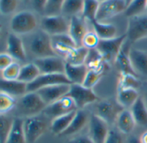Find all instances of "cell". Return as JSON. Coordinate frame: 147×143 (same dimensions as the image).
I'll use <instances>...</instances> for the list:
<instances>
[{"instance_id":"cell-1","label":"cell","mask_w":147,"mask_h":143,"mask_svg":"<svg viewBox=\"0 0 147 143\" xmlns=\"http://www.w3.org/2000/svg\"><path fill=\"white\" fill-rule=\"evenodd\" d=\"M28 49L36 59L57 56L52 47L51 37L41 29L30 34Z\"/></svg>"},{"instance_id":"cell-2","label":"cell","mask_w":147,"mask_h":143,"mask_svg":"<svg viewBox=\"0 0 147 143\" xmlns=\"http://www.w3.org/2000/svg\"><path fill=\"white\" fill-rule=\"evenodd\" d=\"M47 105L37 92H28L19 98L17 103V112L22 117H30L40 115L44 111Z\"/></svg>"},{"instance_id":"cell-3","label":"cell","mask_w":147,"mask_h":143,"mask_svg":"<svg viewBox=\"0 0 147 143\" xmlns=\"http://www.w3.org/2000/svg\"><path fill=\"white\" fill-rule=\"evenodd\" d=\"M38 25L36 15L30 11H22L11 20V30L17 35H28L34 32Z\"/></svg>"},{"instance_id":"cell-4","label":"cell","mask_w":147,"mask_h":143,"mask_svg":"<svg viewBox=\"0 0 147 143\" xmlns=\"http://www.w3.org/2000/svg\"><path fill=\"white\" fill-rule=\"evenodd\" d=\"M48 129V121L41 115L24 119V131L27 143H35Z\"/></svg>"},{"instance_id":"cell-5","label":"cell","mask_w":147,"mask_h":143,"mask_svg":"<svg viewBox=\"0 0 147 143\" xmlns=\"http://www.w3.org/2000/svg\"><path fill=\"white\" fill-rule=\"evenodd\" d=\"M40 29L50 37L67 34L69 30V18L63 15L43 16L40 22Z\"/></svg>"},{"instance_id":"cell-6","label":"cell","mask_w":147,"mask_h":143,"mask_svg":"<svg viewBox=\"0 0 147 143\" xmlns=\"http://www.w3.org/2000/svg\"><path fill=\"white\" fill-rule=\"evenodd\" d=\"M144 38H147V14L129 18L126 41L131 44Z\"/></svg>"},{"instance_id":"cell-7","label":"cell","mask_w":147,"mask_h":143,"mask_svg":"<svg viewBox=\"0 0 147 143\" xmlns=\"http://www.w3.org/2000/svg\"><path fill=\"white\" fill-rule=\"evenodd\" d=\"M126 41V34L116 37L112 39H100L96 47L97 50L101 54L106 62L115 61L119 52Z\"/></svg>"},{"instance_id":"cell-8","label":"cell","mask_w":147,"mask_h":143,"mask_svg":"<svg viewBox=\"0 0 147 143\" xmlns=\"http://www.w3.org/2000/svg\"><path fill=\"white\" fill-rule=\"evenodd\" d=\"M67 96L73 99L79 109H82L84 107L94 103L98 100L94 90L83 86L82 84H71Z\"/></svg>"},{"instance_id":"cell-9","label":"cell","mask_w":147,"mask_h":143,"mask_svg":"<svg viewBox=\"0 0 147 143\" xmlns=\"http://www.w3.org/2000/svg\"><path fill=\"white\" fill-rule=\"evenodd\" d=\"M126 3L125 0H106L100 3L96 21L106 23L107 20L125 12Z\"/></svg>"},{"instance_id":"cell-10","label":"cell","mask_w":147,"mask_h":143,"mask_svg":"<svg viewBox=\"0 0 147 143\" xmlns=\"http://www.w3.org/2000/svg\"><path fill=\"white\" fill-rule=\"evenodd\" d=\"M34 63L41 74H65L66 62L58 56L36 58Z\"/></svg>"},{"instance_id":"cell-11","label":"cell","mask_w":147,"mask_h":143,"mask_svg":"<svg viewBox=\"0 0 147 143\" xmlns=\"http://www.w3.org/2000/svg\"><path fill=\"white\" fill-rule=\"evenodd\" d=\"M88 136L94 143H105L110 132L108 123L94 114L89 119Z\"/></svg>"},{"instance_id":"cell-12","label":"cell","mask_w":147,"mask_h":143,"mask_svg":"<svg viewBox=\"0 0 147 143\" xmlns=\"http://www.w3.org/2000/svg\"><path fill=\"white\" fill-rule=\"evenodd\" d=\"M77 107L71 97L65 96L64 97L59 99L58 101L53 102L50 105H48L44 109L43 113L45 115L55 119L58 116L71 113L73 111H76Z\"/></svg>"},{"instance_id":"cell-13","label":"cell","mask_w":147,"mask_h":143,"mask_svg":"<svg viewBox=\"0 0 147 143\" xmlns=\"http://www.w3.org/2000/svg\"><path fill=\"white\" fill-rule=\"evenodd\" d=\"M57 84H71L65 74H41L35 81L28 84V92L37 90Z\"/></svg>"},{"instance_id":"cell-14","label":"cell","mask_w":147,"mask_h":143,"mask_svg":"<svg viewBox=\"0 0 147 143\" xmlns=\"http://www.w3.org/2000/svg\"><path fill=\"white\" fill-rule=\"evenodd\" d=\"M71 84H57L42 88L37 90V94L41 96L45 104L50 105L59 99L67 95Z\"/></svg>"},{"instance_id":"cell-15","label":"cell","mask_w":147,"mask_h":143,"mask_svg":"<svg viewBox=\"0 0 147 143\" xmlns=\"http://www.w3.org/2000/svg\"><path fill=\"white\" fill-rule=\"evenodd\" d=\"M88 31L86 20L82 16H75L69 18L68 34L75 42L76 47L82 46V40Z\"/></svg>"},{"instance_id":"cell-16","label":"cell","mask_w":147,"mask_h":143,"mask_svg":"<svg viewBox=\"0 0 147 143\" xmlns=\"http://www.w3.org/2000/svg\"><path fill=\"white\" fill-rule=\"evenodd\" d=\"M122 109L124 108L119 103L116 104L113 102L107 100L98 103V105L96 106L95 115L100 116L109 125L116 121V119Z\"/></svg>"},{"instance_id":"cell-17","label":"cell","mask_w":147,"mask_h":143,"mask_svg":"<svg viewBox=\"0 0 147 143\" xmlns=\"http://www.w3.org/2000/svg\"><path fill=\"white\" fill-rule=\"evenodd\" d=\"M129 55L135 74L147 78V52L131 48Z\"/></svg>"},{"instance_id":"cell-18","label":"cell","mask_w":147,"mask_h":143,"mask_svg":"<svg viewBox=\"0 0 147 143\" xmlns=\"http://www.w3.org/2000/svg\"><path fill=\"white\" fill-rule=\"evenodd\" d=\"M7 53L14 59L24 61L26 59V49L23 40L15 33H10L7 37Z\"/></svg>"},{"instance_id":"cell-19","label":"cell","mask_w":147,"mask_h":143,"mask_svg":"<svg viewBox=\"0 0 147 143\" xmlns=\"http://www.w3.org/2000/svg\"><path fill=\"white\" fill-rule=\"evenodd\" d=\"M51 43L55 54L57 56H63L64 57L71 49L76 47L75 42L68 33L51 37Z\"/></svg>"},{"instance_id":"cell-20","label":"cell","mask_w":147,"mask_h":143,"mask_svg":"<svg viewBox=\"0 0 147 143\" xmlns=\"http://www.w3.org/2000/svg\"><path fill=\"white\" fill-rule=\"evenodd\" d=\"M88 70L85 64L73 65L66 62L65 75L71 84H83Z\"/></svg>"},{"instance_id":"cell-21","label":"cell","mask_w":147,"mask_h":143,"mask_svg":"<svg viewBox=\"0 0 147 143\" xmlns=\"http://www.w3.org/2000/svg\"><path fill=\"white\" fill-rule=\"evenodd\" d=\"M89 119H90V116L88 115L87 112H85L82 109L77 110L75 117L73 118L68 127L61 135L70 136V135L76 134L86 127V125L89 122Z\"/></svg>"},{"instance_id":"cell-22","label":"cell","mask_w":147,"mask_h":143,"mask_svg":"<svg viewBox=\"0 0 147 143\" xmlns=\"http://www.w3.org/2000/svg\"><path fill=\"white\" fill-rule=\"evenodd\" d=\"M130 45L131 44L127 41H125V44L123 45L120 51L119 52L115 62H117L118 66L121 70V74H131V75L137 76L132 68L131 62L130 60V55H129L131 49Z\"/></svg>"},{"instance_id":"cell-23","label":"cell","mask_w":147,"mask_h":143,"mask_svg":"<svg viewBox=\"0 0 147 143\" xmlns=\"http://www.w3.org/2000/svg\"><path fill=\"white\" fill-rule=\"evenodd\" d=\"M0 90L5 91L9 95L16 97H22L28 93V84L21 81H5L0 80Z\"/></svg>"},{"instance_id":"cell-24","label":"cell","mask_w":147,"mask_h":143,"mask_svg":"<svg viewBox=\"0 0 147 143\" xmlns=\"http://www.w3.org/2000/svg\"><path fill=\"white\" fill-rule=\"evenodd\" d=\"M115 123L118 130L125 134H130L136 125L135 120L131 115V110L127 108H124L120 111L116 119Z\"/></svg>"},{"instance_id":"cell-25","label":"cell","mask_w":147,"mask_h":143,"mask_svg":"<svg viewBox=\"0 0 147 143\" xmlns=\"http://www.w3.org/2000/svg\"><path fill=\"white\" fill-rule=\"evenodd\" d=\"M5 143H27L24 131V119L21 117L14 118L11 128L8 134Z\"/></svg>"},{"instance_id":"cell-26","label":"cell","mask_w":147,"mask_h":143,"mask_svg":"<svg viewBox=\"0 0 147 143\" xmlns=\"http://www.w3.org/2000/svg\"><path fill=\"white\" fill-rule=\"evenodd\" d=\"M139 98L138 92L136 89L119 88L117 95V102L123 108H131L135 102Z\"/></svg>"},{"instance_id":"cell-27","label":"cell","mask_w":147,"mask_h":143,"mask_svg":"<svg viewBox=\"0 0 147 143\" xmlns=\"http://www.w3.org/2000/svg\"><path fill=\"white\" fill-rule=\"evenodd\" d=\"M91 24L93 25L94 31L96 33V35L99 37L100 39L101 40L112 39L117 37L118 30L113 24L98 22L96 20L92 22Z\"/></svg>"},{"instance_id":"cell-28","label":"cell","mask_w":147,"mask_h":143,"mask_svg":"<svg viewBox=\"0 0 147 143\" xmlns=\"http://www.w3.org/2000/svg\"><path fill=\"white\" fill-rule=\"evenodd\" d=\"M136 124L147 126V106L144 98L139 97L130 108Z\"/></svg>"},{"instance_id":"cell-29","label":"cell","mask_w":147,"mask_h":143,"mask_svg":"<svg viewBox=\"0 0 147 143\" xmlns=\"http://www.w3.org/2000/svg\"><path fill=\"white\" fill-rule=\"evenodd\" d=\"M77 111V110H76ZM76 111H73L71 113L58 116L55 119L52 120L51 125H50V129L55 134L61 135L70 125L73 118L75 117Z\"/></svg>"},{"instance_id":"cell-30","label":"cell","mask_w":147,"mask_h":143,"mask_svg":"<svg viewBox=\"0 0 147 143\" xmlns=\"http://www.w3.org/2000/svg\"><path fill=\"white\" fill-rule=\"evenodd\" d=\"M89 49L84 46L76 47L71 49L64 57L65 62L73 65H81L85 64L87 56L88 55Z\"/></svg>"},{"instance_id":"cell-31","label":"cell","mask_w":147,"mask_h":143,"mask_svg":"<svg viewBox=\"0 0 147 143\" xmlns=\"http://www.w3.org/2000/svg\"><path fill=\"white\" fill-rule=\"evenodd\" d=\"M84 5V0H65L61 15L66 18H72L75 16H81Z\"/></svg>"},{"instance_id":"cell-32","label":"cell","mask_w":147,"mask_h":143,"mask_svg":"<svg viewBox=\"0 0 147 143\" xmlns=\"http://www.w3.org/2000/svg\"><path fill=\"white\" fill-rule=\"evenodd\" d=\"M40 75H41L40 70L34 62L27 63L21 67L18 81L29 84L33 81H35Z\"/></svg>"},{"instance_id":"cell-33","label":"cell","mask_w":147,"mask_h":143,"mask_svg":"<svg viewBox=\"0 0 147 143\" xmlns=\"http://www.w3.org/2000/svg\"><path fill=\"white\" fill-rule=\"evenodd\" d=\"M104 62H106V61L97 49H89L85 62V65L88 68V69H94L101 72Z\"/></svg>"},{"instance_id":"cell-34","label":"cell","mask_w":147,"mask_h":143,"mask_svg":"<svg viewBox=\"0 0 147 143\" xmlns=\"http://www.w3.org/2000/svg\"><path fill=\"white\" fill-rule=\"evenodd\" d=\"M100 2L97 0H84V5L82 12V17L90 23L96 20L97 12L99 9Z\"/></svg>"},{"instance_id":"cell-35","label":"cell","mask_w":147,"mask_h":143,"mask_svg":"<svg viewBox=\"0 0 147 143\" xmlns=\"http://www.w3.org/2000/svg\"><path fill=\"white\" fill-rule=\"evenodd\" d=\"M146 11V0H132L125 10V14L127 18H132L144 14Z\"/></svg>"},{"instance_id":"cell-36","label":"cell","mask_w":147,"mask_h":143,"mask_svg":"<svg viewBox=\"0 0 147 143\" xmlns=\"http://www.w3.org/2000/svg\"><path fill=\"white\" fill-rule=\"evenodd\" d=\"M17 105L14 96L0 90V115H6L11 111Z\"/></svg>"},{"instance_id":"cell-37","label":"cell","mask_w":147,"mask_h":143,"mask_svg":"<svg viewBox=\"0 0 147 143\" xmlns=\"http://www.w3.org/2000/svg\"><path fill=\"white\" fill-rule=\"evenodd\" d=\"M65 0H48L43 11V16L61 15L62 6Z\"/></svg>"},{"instance_id":"cell-38","label":"cell","mask_w":147,"mask_h":143,"mask_svg":"<svg viewBox=\"0 0 147 143\" xmlns=\"http://www.w3.org/2000/svg\"><path fill=\"white\" fill-rule=\"evenodd\" d=\"M13 120L14 119L5 115H0V143H5L12 126Z\"/></svg>"},{"instance_id":"cell-39","label":"cell","mask_w":147,"mask_h":143,"mask_svg":"<svg viewBox=\"0 0 147 143\" xmlns=\"http://www.w3.org/2000/svg\"><path fill=\"white\" fill-rule=\"evenodd\" d=\"M20 64L17 62H12L5 70L2 71V79L5 81H16L18 80V77L21 70Z\"/></svg>"},{"instance_id":"cell-40","label":"cell","mask_w":147,"mask_h":143,"mask_svg":"<svg viewBox=\"0 0 147 143\" xmlns=\"http://www.w3.org/2000/svg\"><path fill=\"white\" fill-rule=\"evenodd\" d=\"M19 0H0V13L10 15L18 8Z\"/></svg>"},{"instance_id":"cell-41","label":"cell","mask_w":147,"mask_h":143,"mask_svg":"<svg viewBox=\"0 0 147 143\" xmlns=\"http://www.w3.org/2000/svg\"><path fill=\"white\" fill-rule=\"evenodd\" d=\"M100 77H101L100 71L89 69L82 85L88 89H93L97 84L99 80L100 79Z\"/></svg>"},{"instance_id":"cell-42","label":"cell","mask_w":147,"mask_h":143,"mask_svg":"<svg viewBox=\"0 0 147 143\" xmlns=\"http://www.w3.org/2000/svg\"><path fill=\"white\" fill-rule=\"evenodd\" d=\"M137 76L131 74H121L119 81V88H131L136 89L138 86V81Z\"/></svg>"},{"instance_id":"cell-43","label":"cell","mask_w":147,"mask_h":143,"mask_svg":"<svg viewBox=\"0 0 147 143\" xmlns=\"http://www.w3.org/2000/svg\"><path fill=\"white\" fill-rule=\"evenodd\" d=\"M99 41H100V38L96 35V33L94 30L93 31L88 30L82 40V46L86 47L88 49H96L99 43Z\"/></svg>"},{"instance_id":"cell-44","label":"cell","mask_w":147,"mask_h":143,"mask_svg":"<svg viewBox=\"0 0 147 143\" xmlns=\"http://www.w3.org/2000/svg\"><path fill=\"white\" fill-rule=\"evenodd\" d=\"M15 59L7 52L0 53V71L5 70L8 66H10L12 62H14Z\"/></svg>"},{"instance_id":"cell-45","label":"cell","mask_w":147,"mask_h":143,"mask_svg":"<svg viewBox=\"0 0 147 143\" xmlns=\"http://www.w3.org/2000/svg\"><path fill=\"white\" fill-rule=\"evenodd\" d=\"M105 143H123V138L119 131L113 129L110 130Z\"/></svg>"},{"instance_id":"cell-46","label":"cell","mask_w":147,"mask_h":143,"mask_svg":"<svg viewBox=\"0 0 147 143\" xmlns=\"http://www.w3.org/2000/svg\"><path fill=\"white\" fill-rule=\"evenodd\" d=\"M47 1H48V0H30V3L32 5L33 8H34L36 12H38L43 14L44 7H45V5H46Z\"/></svg>"},{"instance_id":"cell-47","label":"cell","mask_w":147,"mask_h":143,"mask_svg":"<svg viewBox=\"0 0 147 143\" xmlns=\"http://www.w3.org/2000/svg\"><path fill=\"white\" fill-rule=\"evenodd\" d=\"M67 143H94L89 136H79L69 140Z\"/></svg>"},{"instance_id":"cell-48","label":"cell","mask_w":147,"mask_h":143,"mask_svg":"<svg viewBox=\"0 0 147 143\" xmlns=\"http://www.w3.org/2000/svg\"><path fill=\"white\" fill-rule=\"evenodd\" d=\"M128 143H142L140 141V139L137 136H132L128 140Z\"/></svg>"},{"instance_id":"cell-49","label":"cell","mask_w":147,"mask_h":143,"mask_svg":"<svg viewBox=\"0 0 147 143\" xmlns=\"http://www.w3.org/2000/svg\"><path fill=\"white\" fill-rule=\"evenodd\" d=\"M139 139H140V141H141L142 143H147V132H144V133L139 137Z\"/></svg>"},{"instance_id":"cell-50","label":"cell","mask_w":147,"mask_h":143,"mask_svg":"<svg viewBox=\"0 0 147 143\" xmlns=\"http://www.w3.org/2000/svg\"><path fill=\"white\" fill-rule=\"evenodd\" d=\"M144 102H145V104H146V106H147V93L145 94V96H144Z\"/></svg>"},{"instance_id":"cell-51","label":"cell","mask_w":147,"mask_h":143,"mask_svg":"<svg viewBox=\"0 0 147 143\" xmlns=\"http://www.w3.org/2000/svg\"><path fill=\"white\" fill-rule=\"evenodd\" d=\"M131 1H132V0H125V3H126V5L131 2Z\"/></svg>"},{"instance_id":"cell-52","label":"cell","mask_w":147,"mask_h":143,"mask_svg":"<svg viewBox=\"0 0 147 143\" xmlns=\"http://www.w3.org/2000/svg\"><path fill=\"white\" fill-rule=\"evenodd\" d=\"M98 2H100V3H101V2H103V1H106V0H97Z\"/></svg>"},{"instance_id":"cell-53","label":"cell","mask_w":147,"mask_h":143,"mask_svg":"<svg viewBox=\"0 0 147 143\" xmlns=\"http://www.w3.org/2000/svg\"><path fill=\"white\" fill-rule=\"evenodd\" d=\"M23 1H24V2H26V3H28V2H30V0H23Z\"/></svg>"},{"instance_id":"cell-54","label":"cell","mask_w":147,"mask_h":143,"mask_svg":"<svg viewBox=\"0 0 147 143\" xmlns=\"http://www.w3.org/2000/svg\"><path fill=\"white\" fill-rule=\"evenodd\" d=\"M0 37H1V28H0Z\"/></svg>"},{"instance_id":"cell-55","label":"cell","mask_w":147,"mask_h":143,"mask_svg":"<svg viewBox=\"0 0 147 143\" xmlns=\"http://www.w3.org/2000/svg\"><path fill=\"white\" fill-rule=\"evenodd\" d=\"M146 11H147V0H146Z\"/></svg>"},{"instance_id":"cell-56","label":"cell","mask_w":147,"mask_h":143,"mask_svg":"<svg viewBox=\"0 0 147 143\" xmlns=\"http://www.w3.org/2000/svg\"></svg>"}]
</instances>
